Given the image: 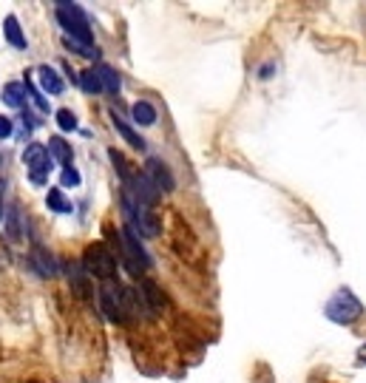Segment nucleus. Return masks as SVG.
<instances>
[{"label": "nucleus", "instance_id": "obj_17", "mask_svg": "<svg viewBox=\"0 0 366 383\" xmlns=\"http://www.w3.org/2000/svg\"><path fill=\"white\" fill-rule=\"evenodd\" d=\"M49 154H52V159H57L60 165L72 167V148H68V142H65V139L52 136V139H49Z\"/></svg>", "mask_w": 366, "mask_h": 383}, {"label": "nucleus", "instance_id": "obj_1", "mask_svg": "<svg viewBox=\"0 0 366 383\" xmlns=\"http://www.w3.org/2000/svg\"><path fill=\"white\" fill-rule=\"evenodd\" d=\"M57 20H60V26L72 34V40L80 43L83 49H91V45H94V34H91L88 17L77 3H57Z\"/></svg>", "mask_w": 366, "mask_h": 383}, {"label": "nucleus", "instance_id": "obj_28", "mask_svg": "<svg viewBox=\"0 0 366 383\" xmlns=\"http://www.w3.org/2000/svg\"><path fill=\"white\" fill-rule=\"evenodd\" d=\"M0 216H3V196H0Z\"/></svg>", "mask_w": 366, "mask_h": 383}, {"label": "nucleus", "instance_id": "obj_4", "mask_svg": "<svg viewBox=\"0 0 366 383\" xmlns=\"http://www.w3.org/2000/svg\"><path fill=\"white\" fill-rule=\"evenodd\" d=\"M360 313L363 307L349 290H338L327 304V318L335 324H352L355 318H360Z\"/></svg>", "mask_w": 366, "mask_h": 383}, {"label": "nucleus", "instance_id": "obj_2", "mask_svg": "<svg viewBox=\"0 0 366 383\" xmlns=\"http://www.w3.org/2000/svg\"><path fill=\"white\" fill-rule=\"evenodd\" d=\"M83 267L88 276H94L103 284H108L117 276V256H114V250H108V245H103V242L88 245L83 253Z\"/></svg>", "mask_w": 366, "mask_h": 383}, {"label": "nucleus", "instance_id": "obj_14", "mask_svg": "<svg viewBox=\"0 0 366 383\" xmlns=\"http://www.w3.org/2000/svg\"><path fill=\"white\" fill-rule=\"evenodd\" d=\"M32 265H34V267H37V273H40V276H45V278H52V276L57 273L52 253H45L43 247H34V250H32Z\"/></svg>", "mask_w": 366, "mask_h": 383}, {"label": "nucleus", "instance_id": "obj_12", "mask_svg": "<svg viewBox=\"0 0 366 383\" xmlns=\"http://www.w3.org/2000/svg\"><path fill=\"white\" fill-rule=\"evenodd\" d=\"M68 278H72L74 293H77L83 301H91V284H88V273H83L77 265H68Z\"/></svg>", "mask_w": 366, "mask_h": 383}, {"label": "nucleus", "instance_id": "obj_22", "mask_svg": "<svg viewBox=\"0 0 366 383\" xmlns=\"http://www.w3.org/2000/svg\"><path fill=\"white\" fill-rule=\"evenodd\" d=\"M23 97H26V88H23L20 83H9L3 88V103L12 105V108H20L23 105Z\"/></svg>", "mask_w": 366, "mask_h": 383}, {"label": "nucleus", "instance_id": "obj_23", "mask_svg": "<svg viewBox=\"0 0 366 383\" xmlns=\"http://www.w3.org/2000/svg\"><path fill=\"white\" fill-rule=\"evenodd\" d=\"M57 125H60L63 131H74V128H77V116L68 111V108H60V111H57Z\"/></svg>", "mask_w": 366, "mask_h": 383}, {"label": "nucleus", "instance_id": "obj_11", "mask_svg": "<svg viewBox=\"0 0 366 383\" xmlns=\"http://www.w3.org/2000/svg\"><path fill=\"white\" fill-rule=\"evenodd\" d=\"M37 80H40V85H43V91L45 94H63V80H60V74L54 68H49V65H40L37 68Z\"/></svg>", "mask_w": 366, "mask_h": 383}, {"label": "nucleus", "instance_id": "obj_25", "mask_svg": "<svg viewBox=\"0 0 366 383\" xmlns=\"http://www.w3.org/2000/svg\"><path fill=\"white\" fill-rule=\"evenodd\" d=\"M20 227H17V207L9 210V238H20Z\"/></svg>", "mask_w": 366, "mask_h": 383}, {"label": "nucleus", "instance_id": "obj_3", "mask_svg": "<svg viewBox=\"0 0 366 383\" xmlns=\"http://www.w3.org/2000/svg\"><path fill=\"white\" fill-rule=\"evenodd\" d=\"M122 210H125V219L131 222L128 227H131L136 236L153 238V236H159V230H162V225H159V219L151 213V207H145L142 202H131L128 194H122Z\"/></svg>", "mask_w": 366, "mask_h": 383}, {"label": "nucleus", "instance_id": "obj_6", "mask_svg": "<svg viewBox=\"0 0 366 383\" xmlns=\"http://www.w3.org/2000/svg\"><path fill=\"white\" fill-rule=\"evenodd\" d=\"M122 298L125 296L111 281L103 284V290H100V307H103V313H105V318L111 324H125L128 321V315H125V301Z\"/></svg>", "mask_w": 366, "mask_h": 383}, {"label": "nucleus", "instance_id": "obj_21", "mask_svg": "<svg viewBox=\"0 0 366 383\" xmlns=\"http://www.w3.org/2000/svg\"><path fill=\"white\" fill-rule=\"evenodd\" d=\"M45 202H49V210H54V213H72V210H74L72 202L63 196L60 187H52V190H49V199H45Z\"/></svg>", "mask_w": 366, "mask_h": 383}, {"label": "nucleus", "instance_id": "obj_27", "mask_svg": "<svg viewBox=\"0 0 366 383\" xmlns=\"http://www.w3.org/2000/svg\"><path fill=\"white\" fill-rule=\"evenodd\" d=\"M358 358H360V361H366V344H363V349L358 352Z\"/></svg>", "mask_w": 366, "mask_h": 383}, {"label": "nucleus", "instance_id": "obj_16", "mask_svg": "<svg viewBox=\"0 0 366 383\" xmlns=\"http://www.w3.org/2000/svg\"><path fill=\"white\" fill-rule=\"evenodd\" d=\"M108 156H111V162H114V171H117L120 174V179H122V185L128 187L131 182H133V171H131V162L117 151V148H111L108 151Z\"/></svg>", "mask_w": 366, "mask_h": 383}, {"label": "nucleus", "instance_id": "obj_18", "mask_svg": "<svg viewBox=\"0 0 366 383\" xmlns=\"http://www.w3.org/2000/svg\"><path fill=\"white\" fill-rule=\"evenodd\" d=\"M131 114H133V123H140V125H153L156 123V108L151 103H145V100L136 103L131 108Z\"/></svg>", "mask_w": 366, "mask_h": 383}, {"label": "nucleus", "instance_id": "obj_9", "mask_svg": "<svg viewBox=\"0 0 366 383\" xmlns=\"http://www.w3.org/2000/svg\"><path fill=\"white\" fill-rule=\"evenodd\" d=\"M133 194H136V202H142L145 207H153L159 202V190L153 187V182L148 179V174H133Z\"/></svg>", "mask_w": 366, "mask_h": 383}, {"label": "nucleus", "instance_id": "obj_24", "mask_svg": "<svg viewBox=\"0 0 366 383\" xmlns=\"http://www.w3.org/2000/svg\"><path fill=\"white\" fill-rule=\"evenodd\" d=\"M80 185V174L74 167H63V187H77Z\"/></svg>", "mask_w": 366, "mask_h": 383}, {"label": "nucleus", "instance_id": "obj_20", "mask_svg": "<svg viewBox=\"0 0 366 383\" xmlns=\"http://www.w3.org/2000/svg\"><path fill=\"white\" fill-rule=\"evenodd\" d=\"M100 71V80H103V91H108V94H117L120 91V85H122V80H120V74L114 68H108V65H100L97 68Z\"/></svg>", "mask_w": 366, "mask_h": 383}, {"label": "nucleus", "instance_id": "obj_8", "mask_svg": "<svg viewBox=\"0 0 366 383\" xmlns=\"http://www.w3.org/2000/svg\"><path fill=\"white\" fill-rule=\"evenodd\" d=\"M145 174H148V179L153 182V187L159 190V194H171V190L176 187V179H173V174L168 171V165L162 159L151 156L148 165H145Z\"/></svg>", "mask_w": 366, "mask_h": 383}, {"label": "nucleus", "instance_id": "obj_13", "mask_svg": "<svg viewBox=\"0 0 366 383\" xmlns=\"http://www.w3.org/2000/svg\"><path fill=\"white\" fill-rule=\"evenodd\" d=\"M111 119H114V128L120 131V136H122V139L128 142L131 148H136V151H142V148H145V139H142L140 134H133V128H131V125L125 123V119H120L117 114H111Z\"/></svg>", "mask_w": 366, "mask_h": 383}, {"label": "nucleus", "instance_id": "obj_10", "mask_svg": "<svg viewBox=\"0 0 366 383\" xmlns=\"http://www.w3.org/2000/svg\"><path fill=\"white\" fill-rule=\"evenodd\" d=\"M142 296H145V304L151 313H162V309H168V296L159 290V284L153 278H142Z\"/></svg>", "mask_w": 366, "mask_h": 383}, {"label": "nucleus", "instance_id": "obj_19", "mask_svg": "<svg viewBox=\"0 0 366 383\" xmlns=\"http://www.w3.org/2000/svg\"><path fill=\"white\" fill-rule=\"evenodd\" d=\"M80 85L85 94H100L103 91V80H100V71L97 68H85L80 74Z\"/></svg>", "mask_w": 366, "mask_h": 383}, {"label": "nucleus", "instance_id": "obj_15", "mask_svg": "<svg viewBox=\"0 0 366 383\" xmlns=\"http://www.w3.org/2000/svg\"><path fill=\"white\" fill-rule=\"evenodd\" d=\"M3 34H6V40L14 45V49H26V34L20 32V23H17V17L14 14H9L6 20H3Z\"/></svg>", "mask_w": 366, "mask_h": 383}, {"label": "nucleus", "instance_id": "obj_26", "mask_svg": "<svg viewBox=\"0 0 366 383\" xmlns=\"http://www.w3.org/2000/svg\"><path fill=\"white\" fill-rule=\"evenodd\" d=\"M12 136V119L9 116H0V139Z\"/></svg>", "mask_w": 366, "mask_h": 383}, {"label": "nucleus", "instance_id": "obj_5", "mask_svg": "<svg viewBox=\"0 0 366 383\" xmlns=\"http://www.w3.org/2000/svg\"><path fill=\"white\" fill-rule=\"evenodd\" d=\"M23 162H26L29 176H32L34 185H43L45 176H49V171H52V154L45 145H40V142H32V145L23 151Z\"/></svg>", "mask_w": 366, "mask_h": 383}, {"label": "nucleus", "instance_id": "obj_7", "mask_svg": "<svg viewBox=\"0 0 366 383\" xmlns=\"http://www.w3.org/2000/svg\"><path fill=\"white\" fill-rule=\"evenodd\" d=\"M122 247H125V256L131 258V270L140 273V270H148L151 267V258L145 253V247L140 245V236H136L131 227L122 230Z\"/></svg>", "mask_w": 366, "mask_h": 383}]
</instances>
